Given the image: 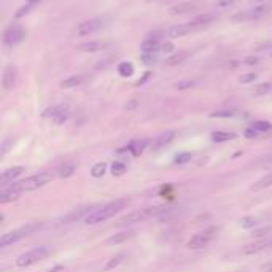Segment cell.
Segmentation results:
<instances>
[{"label": "cell", "mask_w": 272, "mask_h": 272, "mask_svg": "<svg viewBox=\"0 0 272 272\" xmlns=\"http://www.w3.org/2000/svg\"><path fill=\"white\" fill-rule=\"evenodd\" d=\"M24 38H25V31H24L22 25L13 24V25H10V28L5 31L4 42H5V45H8V46H15V45H18V43H21Z\"/></svg>", "instance_id": "52a82bcc"}, {"label": "cell", "mask_w": 272, "mask_h": 272, "mask_svg": "<svg viewBox=\"0 0 272 272\" xmlns=\"http://www.w3.org/2000/svg\"><path fill=\"white\" fill-rule=\"evenodd\" d=\"M124 258H126V255H124V253H120V255L113 256L112 260H108V261H107V264L103 266V270H112V269H115V267H118V266L124 261Z\"/></svg>", "instance_id": "83f0119b"}, {"label": "cell", "mask_w": 272, "mask_h": 272, "mask_svg": "<svg viewBox=\"0 0 272 272\" xmlns=\"http://www.w3.org/2000/svg\"><path fill=\"white\" fill-rule=\"evenodd\" d=\"M243 64H247V66H256V64H260V59L256 56H247L243 59Z\"/></svg>", "instance_id": "b9f144b4"}, {"label": "cell", "mask_w": 272, "mask_h": 272, "mask_svg": "<svg viewBox=\"0 0 272 272\" xmlns=\"http://www.w3.org/2000/svg\"><path fill=\"white\" fill-rule=\"evenodd\" d=\"M75 171H76V166H75L73 162H64V164L59 167L58 174H59L61 178H69V177H72V175L75 174Z\"/></svg>", "instance_id": "cb8c5ba5"}, {"label": "cell", "mask_w": 272, "mask_h": 272, "mask_svg": "<svg viewBox=\"0 0 272 272\" xmlns=\"http://www.w3.org/2000/svg\"><path fill=\"white\" fill-rule=\"evenodd\" d=\"M270 56H272V55H270Z\"/></svg>", "instance_id": "f907efd6"}, {"label": "cell", "mask_w": 272, "mask_h": 272, "mask_svg": "<svg viewBox=\"0 0 272 272\" xmlns=\"http://www.w3.org/2000/svg\"><path fill=\"white\" fill-rule=\"evenodd\" d=\"M270 231H272V228H263V229H258V231H255V236H256V237H261V236H264V234H269Z\"/></svg>", "instance_id": "ee69618b"}, {"label": "cell", "mask_w": 272, "mask_h": 272, "mask_svg": "<svg viewBox=\"0 0 272 272\" xmlns=\"http://www.w3.org/2000/svg\"><path fill=\"white\" fill-rule=\"evenodd\" d=\"M118 72L121 76H131L134 73V66L131 62H121L118 66Z\"/></svg>", "instance_id": "d6a6232c"}, {"label": "cell", "mask_w": 272, "mask_h": 272, "mask_svg": "<svg viewBox=\"0 0 272 272\" xmlns=\"http://www.w3.org/2000/svg\"><path fill=\"white\" fill-rule=\"evenodd\" d=\"M112 172H113V175H123L126 172V166L123 162H115L112 166Z\"/></svg>", "instance_id": "74e56055"}, {"label": "cell", "mask_w": 272, "mask_h": 272, "mask_svg": "<svg viewBox=\"0 0 272 272\" xmlns=\"http://www.w3.org/2000/svg\"><path fill=\"white\" fill-rule=\"evenodd\" d=\"M134 236L132 231H123V232H118V234H113L112 237L107 239V245H118V243H123L126 242L127 239H131Z\"/></svg>", "instance_id": "44dd1931"}, {"label": "cell", "mask_w": 272, "mask_h": 272, "mask_svg": "<svg viewBox=\"0 0 272 272\" xmlns=\"http://www.w3.org/2000/svg\"><path fill=\"white\" fill-rule=\"evenodd\" d=\"M270 91H272V83H261L253 89V94L255 96H264V94L270 93Z\"/></svg>", "instance_id": "e575fe53"}, {"label": "cell", "mask_w": 272, "mask_h": 272, "mask_svg": "<svg viewBox=\"0 0 272 272\" xmlns=\"http://www.w3.org/2000/svg\"><path fill=\"white\" fill-rule=\"evenodd\" d=\"M142 59L145 61V64H153L154 61H156V56L154 55H142Z\"/></svg>", "instance_id": "f6af8a7d"}, {"label": "cell", "mask_w": 272, "mask_h": 272, "mask_svg": "<svg viewBox=\"0 0 272 272\" xmlns=\"http://www.w3.org/2000/svg\"><path fill=\"white\" fill-rule=\"evenodd\" d=\"M16 78H18V69L10 64V66L5 67L4 75H2V88H4L5 91H10L13 86H15Z\"/></svg>", "instance_id": "7c38bea8"}, {"label": "cell", "mask_w": 272, "mask_h": 272, "mask_svg": "<svg viewBox=\"0 0 272 272\" xmlns=\"http://www.w3.org/2000/svg\"><path fill=\"white\" fill-rule=\"evenodd\" d=\"M239 115L237 110L234 108H223V110H215L213 113H210L212 118H236Z\"/></svg>", "instance_id": "484cf974"}, {"label": "cell", "mask_w": 272, "mask_h": 272, "mask_svg": "<svg viewBox=\"0 0 272 272\" xmlns=\"http://www.w3.org/2000/svg\"><path fill=\"white\" fill-rule=\"evenodd\" d=\"M191 25L189 24H175L172 28H169L166 31V35L171 37V38H180V37H185L191 32Z\"/></svg>", "instance_id": "ac0fdd59"}, {"label": "cell", "mask_w": 272, "mask_h": 272, "mask_svg": "<svg viewBox=\"0 0 272 272\" xmlns=\"http://www.w3.org/2000/svg\"><path fill=\"white\" fill-rule=\"evenodd\" d=\"M45 116L46 118H51L55 123L58 124H62L66 123L67 118H69V108L64 107V105H56V107H51L45 112Z\"/></svg>", "instance_id": "8fae6325"}, {"label": "cell", "mask_w": 272, "mask_h": 272, "mask_svg": "<svg viewBox=\"0 0 272 272\" xmlns=\"http://www.w3.org/2000/svg\"><path fill=\"white\" fill-rule=\"evenodd\" d=\"M161 42L158 37H148L145 38L144 42L140 45V49H142V55H154L156 51L161 49Z\"/></svg>", "instance_id": "5bb4252c"}, {"label": "cell", "mask_w": 272, "mask_h": 272, "mask_svg": "<svg viewBox=\"0 0 272 272\" xmlns=\"http://www.w3.org/2000/svg\"><path fill=\"white\" fill-rule=\"evenodd\" d=\"M49 255H51V249L48 247V245H40V247H35L32 250H28L22 255H19L16 258V266L21 267V269L34 266L38 261H43L45 258H48Z\"/></svg>", "instance_id": "3957f363"}, {"label": "cell", "mask_w": 272, "mask_h": 272, "mask_svg": "<svg viewBox=\"0 0 272 272\" xmlns=\"http://www.w3.org/2000/svg\"><path fill=\"white\" fill-rule=\"evenodd\" d=\"M93 207L91 205H83V207H78V209H73L70 210L67 215H64L61 218V223L62 225H70V223H75V222H80V220H86L91 213H93Z\"/></svg>", "instance_id": "ba28073f"}, {"label": "cell", "mask_w": 272, "mask_h": 272, "mask_svg": "<svg viewBox=\"0 0 272 272\" xmlns=\"http://www.w3.org/2000/svg\"><path fill=\"white\" fill-rule=\"evenodd\" d=\"M269 247H272V240H258V242H252V243L245 245L242 249V253L243 255H256V253H261V252L267 250Z\"/></svg>", "instance_id": "4fadbf2b"}, {"label": "cell", "mask_w": 272, "mask_h": 272, "mask_svg": "<svg viewBox=\"0 0 272 272\" xmlns=\"http://www.w3.org/2000/svg\"><path fill=\"white\" fill-rule=\"evenodd\" d=\"M102 25H103L102 19H97V18L88 19V21H83V22H80L78 25H76L75 34L78 37H88L91 34H96L97 31H100Z\"/></svg>", "instance_id": "30bf717a"}, {"label": "cell", "mask_w": 272, "mask_h": 272, "mask_svg": "<svg viewBox=\"0 0 272 272\" xmlns=\"http://www.w3.org/2000/svg\"><path fill=\"white\" fill-rule=\"evenodd\" d=\"M234 2H236V0H216L215 5H216L218 8H226V7L232 5Z\"/></svg>", "instance_id": "60d3db41"}, {"label": "cell", "mask_w": 272, "mask_h": 272, "mask_svg": "<svg viewBox=\"0 0 272 272\" xmlns=\"http://www.w3.org/2000/svg\"><path fill=\"white\" fill-rule=\"evenodd\" d=\"M256 225H258V220L253 218V216H245V218L240 220V226H242V228L250 229V228H255Z\"/></svg>", "instance_id": "8d00e7d4"}, {"label": "cell", "mask_w": 272, "mask_h": 272, "mask_svg": "<svg viewBox=\"0 0 272 272\" xmlns=\"http://www.w3.org/2000/svg\"><path fill=\"white\" fill-rule=\"evenodd\" d=\"M270 11V5H255L253 8L247 10V11H239L236 13L234 16H231L232 22H242V21H256V19H261L264 16L269 15Z\"/></svg>", "instance_id": "8992f818"}, {"label": "cell", "mask_w": 272, "mask_h": 272, "mask_svg": "<svg viewBox=\"0 0 272 272\" xmlns=\"http://www.w3.org/2000/svg\"><path fill=\"white\" fill-rule=\"evenodd\" d=\"M105 172H107V164L105 162H97L93 169H91V175H93L94 178H100Z\"/></svg>", "instance_id": "1f68e13d"}, {"label": "cell", "mask_w": 272, "mask_h": 272, "mask_svg": "<svg viewBox=\"0 0 272 272\" xmlns=\"http://www.w3.org/2000/svg\"><path fill=\"white\" fill-rule=\"evenodd\" d=\"M191 161V153H180L175 156V164H185Z\"/></svg>", "instance_id": "f35d334b"}, {"label": "cell", "mask_w": 272, "mask_h": 272, "mask_svg": "<svg viewBox=\"0 0 272 272\" xmlns=\"http://www.w3.org/2000/svg\"><path fill=\"white\" fill-rule=\"evenodd\" d=\"M260 269H261V272H272V260L264 263V264H261Z\"/></svg>", "instance_id": "bcb514c9"}, {"label": "cell", "mask_w": 272, "mask_h": 272, "mask_svg": "<svg viewBox=\"0 0 272 272\" xmlns=\"http://www.w3.org/2000/svg\"><path fill=\"white\" fill-rule=\"evenodd\" d=\"M198 85H199V81H196V80H183V81H178V83H175V85H174V88H175V89H178V91H185V89L196 88Z\"/></svg>", "instance_id": "836d02e7"}, {"label": "cell", "mask_w": 272, "mask_h": 272, "mask_svg": "<svg viewBox=\"0 0 272 272\" xmlns=\"http://www.w3.org/2000/svg\"><path fill=\"white\" fill-rule=\"evenodd\" d=\"M269 186H272V172H269L267 175H264L263 178L258 180L256 183L252 186V189L253 191H261V189H266Z\"/></svg>", "instance_id": "d4e9b609"}, {"label": "cell", "mask_w": 272, "mask_h": 272, "mask_svg": "<svg viewBox=\"0 0 272 272\" xmlns=\"http://www.w3.org/2000/svg\"><path fill=\"white\" fill-rule=\"evenodd\" d=\"M145 147H147V142H145V140H142V142H132V144L127 147V150L131 151L134 156H139V154L145 150Z\"/></svg>", "instance_id": "4dcf8cb0"}, {"label": "cell", "mask_w": 272, "mask_h": 272, "mask_svg": "<svg viewBox=\"0 0 272 272\" xmlns=\"http://www.w3.org/2000/svg\"><path fill=\"white\" fill-rule=\"evenodd\" d=\"M250 2H253V4H258V5H261L263 2H266V0H250Z\"/></svg>", "instance_id": "c3c4849f"}, {"label": "cell", "mask_w": 272, "mask_h": 272, "mask_svg": "<svg viewBox=\"0 0 272 272\" xmlns=\"http://www.w3.org/2000/svg\"><path fill=\"white\" fill-rule=\"evenodd\" d=\"M236 139V134L232 132H223V131H216L212 134V140L213 142H218V144H222V142H228V140H232Z\"/></svg>", "instance_id": "f1b7e54d"}, {"label": "cell", "mask_w": 272, "mask_h": 272, "mask_svg": "<svg viewBox=\"0 0 272 272\" xmlns=\"http://www.w3.org/2000/svg\"><path fill=\"white\" fill-rule=\"evenodd\" d=\"M21 189L16 185H11L10 188H4L0 193V204H8L11 201H16L21 196Z\"/></svg>", "instance_id": "e0dca14e"}, {"label": "cell", "mask_w": 272, "mask_h": 272, "mask_svg": "<svg viewBox=\"0 0 272 272\" xmlns=\"http://www.w3.org/2000/svg\"><path fill=\"white\" fill-rule=\"evenodd\" d=\"M167 210V207H145V209H140L135 212H131L129 215L123 216L120 225H135L140 222H147V220L153 218V216H161L164 212Z\"/></svg>", "instance_id": "277c9868"}, {"label": "cell", "mask_w": 272, "mask_h": 272, "mask_svg": "<svg viewBox=\"0 0 272 272\" xmlns=\"http://www.w3.org/2000/svg\"><path fill=\"white\" fill-rule=\"evenodd\" d=\"M53 180V174L49 172H40V174H35V175H31L25 180L19 181V183H15L22 193L24 191H34V189H38L45 185H48L49 181Z\"/></svg>", "instance_id": "5b68a950"}, {"label": "cell", "mask_w": 272, "mask_h": 272, "mask_svg": "<svg viewBox=\"0 0 272 272\" xmlns=\"http://www.w3.org/2000/svg\"><path fill=\"white\" fill-rule=\"evenodd\" d=\"M83 75H72L69 76V78L66 80H62L61 81V88L62 89H70V88H76V86H80L83 83Z\"/></svg>", "instance_id": "603a6c76"}, {"label": "cell", "mask_w": 272, "mask_h": 272, "mask_svg": "<svg viewBox=\"0 0 272 272\" xmlns=\"http://www.w3.org/2000/svg\"><path fill=\"white\" fill-rule=\"evenodd\" d=\"M196 10V5L189 4V2H183V4H177L174 7L169 8V15L171 16H180V15H186V13H191Z\"/></svg>", "instance_id": "d6986e66"}, {"label": "cell", "mask_w": 272, "mask_h": 272, "mask_svg": "<svg viewBox=\"0 0 272 272\" xmlns=\"http://www.w3.org/2000/svg\"><path fill=\"white\" fill-rule=\"evenodd\" d=\"M213 232H215V228L207 229L204 232H199V234H196V236H193L188 240V247L193 249V250H199V249L207 247V245L210 243V240L213 239Z\"/></svg>", "instance_id": "9c48e42d"}, {"label": "cell", "mask_w": 272, "mask_h": 272, "mask_svg": "<svg viewBox=\"0 0 272 272\" xmlns=\"http://www.w3.org/2000/svg\"><path fill=\"white\" fill-rule=\"evenodd\" d=\"M110 46V42L107 40H94V42H86L78 46L81 53H97V51L107 49Z\"/></svg>", "instance_id": "9a60e30c"}, {"label": "cell", "mask_w": 272, "mask_h": 272, "mask_svg": "<svg viewBox=\"0 0 272 272\" xmlns=\"http://www.w3.org/2000/svg\"><path fill=\"white\" fill-rule=\"evenodd\" d=\"M212 21H213V15H198V16H194L188 24L194 31V29H201V28H204V25L210 24Z\"/></svg>", "instance_id": "ffe728a7"}, {"label": "cell", "mask_w": 272, "mask_h": 272, "mask_svg": "<svg viewBox=\"0 0 272 272\" xmlns=\"http://www.w3.org/2000/svg\"><path fill=\"white\" fill-rule=\"evenodd\" d=\"M161 51H162V53H172V51H174V45H172L171 42H164V43L161 45Z\"/></svg>", "instance_id": "7bdbcfd3"}, {"label": "cell", "mask_w": 272, "mask_h": 272, "mask_svg": "<svg viewBox=\"0 0 272 272\" xmlns=\"http://www.w3.org/2000/svg\"><path fill=\"white\" fill-rule=\"evenodd\" d=\"M22 172H24V167H21V166H16V167H11V169L4 171L2 177H0V185L7 186V185L13 183V181H15Z\"/></svg>", "instance_id": "2e32d148"}, {"label": "cell", "mask_w": 272, "mask_h": 272, "mask_svg": "<svg viewBox=\"0 0 272 272\" xmlns=\"http://www.w3.org/2000/svg\"><path fill=\"white\" fill-rule=\"evenodd\" d=\"M256 78H258V73H255V72H249V73L240 75V76H239V81H240L242 85H249V83H253Z\"/></svg>", "instance_id": "d590c367"}, {"label": "cell", "mask_w": 272, "mask_h": 272, "mask_svg": "<svg viewBox=\"0 0 272 272\" xmlns=\"http://www.w3.org/2000/svg\"><path fill=\"white\" fill-rule=\"evenodd\" d=\"M258 135V132L255 131V129H252V127H249L247 131H245V137H249V139H252V137H256Z\"/></svg>", "instance_id": "7dc6e473"}, {"label": "cell", "mask_w": 272, "mask_h": 272, "mask_svg": "<svg viewBox=\"0 0 272 272\" xmlns=\"http://www.w3.org/2000/svg\"><path fill=\"white\" fill-rule=\"evenodd\" d=\"M127 205H129V201H127V199H116L115 202H110V204H107V205L99 207V209H94V212L85 220V223H86V225H99V223H103V222H107V220L113 218L116 213L123 212Z\"/></svg>", "instance_id": "6da1fadb"}, {"label": "cell", "mask_w": 272, "mask_h": 272, "mask_svg": "<svg viewBox=\"0 0 272 272\" xmlns=\"http://www.w3.org/2000/svg\"><path fill=\"white\" fill-rule=\"evenodd\" d=\"M42 226V223L38 222H32V223H25L16 229H13L10 232H5V234H2V237H0V249H7L10 247V245L16 243L25 237H29L31 234H34L35 231H38Z\"/></svg>", "instance_id": "7a4b0ae2"}, {"label": "cell", "mask_w": 272, "mask_h": 272, "mask_svg": "<svg viewBox=\"0 0 272 272\" xmlns=\"http://www.w3.org/2000/svg\"><path fill=\"white\" fill-rule=\"evenodd\" d=\"M174 139H175V132H172V131L164 132V134H161V135L156 139V142H154V147L161 148V147H164V145H169Z\"/></svg>", "instance_id": "4316f807"}, {"label": "cell", "mask_w": 272, "mask_h": 272, "mask_svg": "<svg viewBox=\"0 0 272 272\" xmlns=\"http://www.w3.org/2000/svg\"><path fill=\"white\" fill-rule=\"evenodd\" d=\"M264 166H266V167H272V159H269Z\"/></svg>", "instance_id": "681fc988"}, {"label": "cell", "mask_w": 272, "mask_h": 272, "mask_svg": "<svg viewBox=\"0 0 272 272\" xmlns=\"http://www.w3.org/2000/svg\"><path fill=\"white\" fill-rule=\"evenodd\" d=\"M188 58H189L188 51H180V53H175V55L167 58L166 64H167V66H178V64H183Z\"/></svg>", "instance_id": "7402d4cb"}, {"label": "cell", "mask_w": 272, "mask_h": 272, "mask_svg": "<svg viewBox=\"0 0 272 272\" xmlns=\"http://www.w3.org/2000/svg\"><path fill=\"white\" fill-rule=\"evenodd\" d=\"M38 2H40V0H29V2H28V5L21 8V11L18 13V16H22L24 13H29V10H31V8H34V7H35Z\"/></svg>", "instance_id": "ab89813d"}, {"label": "cell", "mask_w": 272, "mask_h": 272, "mask_svg": "<svg viewBox=\"0 0 272 272\" xmlns=\"http://www.w3.org/2000/svg\"><path fill=\"white\" fill-rule=\"evenodd\" d=\"M252 129H255L258 134H264V132L272 131V124L269 121H255L252 124Z\"/></svg>", "instance_id": "f546056e"}]
</instances>
